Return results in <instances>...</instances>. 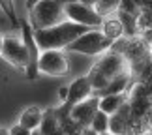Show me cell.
I'll return each instance as SVG.
<instances>
[{
  "mask_svg": "<svg viewBox=\"0 0 152 135\" xmlns=\"http://www.w3.org/2000/svg\"><path fill=\"white\" fill-rule=\"evenodd\" d=\"M133 66L130 62L124 53L116 51L111 47L109 51H105L103 55H100V58L94 62V66L90 68V72L86 73L92 83V88L94 92L100 96V94L105 90L111 81L115 77H120V75H132Z\"/></svg>",
  "mask_w": 152,
  "mask_h": 135,
  "instance_id": "6da1fadb",
  "label": "cell"
},
{
  "mask_svg": "<svg viewBox=\"0 0 152 135\" xmlns=\"http://www.w3.org/2000/svg\"><path fill=\"white\" fill-rule=\"evenodd\" d=\"M88 28L79 25V23H73V21H62L55 26H49V28H42V30H34V36L38 39V45L39 49L45 51V49H64L69 43H73L81 34H85Z\"/></svg>",
  "mask_w": 152,
  "mask_h": 135,
  "instance_id": "7a4b0ae2",
  "label": "cell"
},
{
  "mask_svg": "<svg viewBox=\"0 0 152 135\" xmlns=\"http://www.w3.org/2000/svg\"><path fill=\"white\" fill-rule=\"evenodd\" d=\"M62 21H66L62 0H42L32 9H28V23L34 30L55 26Z\"/></svg>",
  "mask_w": 152,
  "mask_h": 135,
  "instance_id": "3957f363",
  "label": "cell"
},
{
  "mask_svg": "<svg viewBox=\"0 0 152 135\" xmlns=\"http://www.w3.org/2000/svg\"><path fill=\"white\" fill-rule=\"evenodd\" d=\"M111 47H113V42H111L102 30L88 28V30L85 34H81L73 43H69L66 47V51L79 53V55H86V56H100L105 51H109Z\"/></svg>",
  "mask_w": 152,
  "mask_h": 135,
  "instance_id": "277c9868",
  "label": "cell"
},
{
  "mask_svg": "<svg viewBox=\"0 0 152 135\" xmlns=\"http://www.w3.org/2000/svg\"><path fill=\"white\" fill-rule=\"evenodd\" d=\"M64 11H66V19L79 23L86 28H100L103 23V17L96 11L94 6L88 2H83V0L64 2Z\"/></svg>",
  "mask_w": 152,
  "mask_h": 135,
  "instance_id": "5b68a950",
  "label": "cell"
},
{
  "mask_svg": "<svg viewBox=\"0 0 152 135\" xmlns=\"http://www.w3.org/2000/svg\"><path fill=\"white\" fill-rule=\"evenodd\" d=\"M38 69H39V75H47V77H62V75H66L69 72V60L64 49L42 51Z\"/></svg>",
  "mask_w": 152,
  "mask_h": 135,
  "instance_id": "8992f818",
  "label": "cell"
},
{
  "mask_svg": "<svg viewBox=\"0 0 152 135\" xmlns=\"http://www.w3.org/2000/svg\"><path fill=\"white\" fill-rule=\"evenodd\" d=\"M21 36H23V42L26 45V51H28V66L25 69V75L26 79H36L39 77V69H38V64H39V55H42V49L38 45V39L34 36V28L30 26L28 21H21Z\"/></svg>",
  "mask_w": 152,
  "mask_h": 135,
  "instance_id": "52a82bcc",
  "label": "cell"
},
{
  "mask_svg": "<svg viewBox=\"0 0 152 135\" xmlns=\"http://www.w3.org/2000/svg\"><path fill=\"white\" fill-rule=\"evenodd\" d=\"M2 58L13 68L25 72L28 66V51L23 42V36H4Z\"/></svg>",
  "mask_w": 152,
  "mask_h": 135,
  "instance_id": "ba28073f",
  "label": "cell"
},
{
  "mask_svg": "<svg viewBox=\"0 0 152 135\" xmlns=\"http://www.w3.org/2000/svg\"><path fill=\"white\" fill-rule=\"evenodd\" d=\"M98 111H100V96L92 94L90 98H86L83 101L75 103L73 107H69V118L73 122H77L79 126L86 128V126H90V122Z\"/></svg>",
  "mask_w": 152,
  "mask_h": 135,
  "instance_id": "9c48e42d",
  "label": "cell"
},
{
  "mask_svg": "<svg viewBox=\"0 0 152 135\" xmlns=\"http://www.w3.org/2000/svg\"><path fill=\"white\" fill-rule=\"evenodd\" d=\"M92 94H94V88H92V83H90L88 75L77 77V79H73L72 83L68 85V99H66L64 105L73 107L75 103H79V101H83V99L90 98Z\"/></svg>",
  "mask_w": 152,
  "mask_h": 135,
  "instance_id": "30bf717a",
  "label": "cell"
},
{
  "mask_svg": "<svg viewBox=\"0 0 152 135\" xmlns=\"http://www.w3.org/2000/svg\"><path fill=\"white\" fill-rule=\"evenodd\" d=\"M132 118H133L132 107H130V101H128L116 113L109 115V131L113 135H128L130 126H132Z\"/></svg>",
  "mask_w": 152,
  "mask_h": 135,
  "instance_id": "8fae6325",
  "label": "cell"
},
{
  "mask_svg": "<svg viewBox=\"0 0 152 135\" xmlns=\"http://www.w3.org/2000/svg\"><path fill=\"white\" fill-rule=\"evenodd\" d=\"M100 30H102L113 43L118 42V39H122V38L126 36L124 25H122V21H120L118 15H107V17H103V23H102Z\"/></svg>",
  "mask_w": 152,
  "mask_h": 135,
  "instance_id": "7c38bea8",
  "label": "cell"
},
{
  "mask_svg": "<svg viewBox=\"0 0 152 135\" xmlns=\"http://www.w3.org/2000/svg\"><path fill=\"white\" fill-rule=\"evenodd\" d=\"M130 101L128 98V92H120V94H105V96H100V109L107 115L116 113L124 103Z\"/></svg>",
  "mask_w": 152,
  "mask_h": 135,
  "instance_id": "4fadbf2b",
  "label": "cell"
},
{
  "mask_svg": "<svg viewBox=\"0 0 152 135\" xmlns=\"http://www.w3.org/2000/svg\"><path fill=\"white\" fill-rule=\"evenodd\" d=\"M43 113L45 111L38 105H28L26 109L21 111L19 115V122L23 126H26L28 130H38L39 124H42V118H43Z\"/></svg>",
  "mask_w": 152,
  "mask_h": 135,
  "instance_id": "5bb4252c",
  "label": "cell"
},
{
  "mask_svg": "<svg viewBox=\"0 0 152 135\" xmlns=\"http://www.w3.org/2000/svg\"><path fill=\"white\" fill-rule=\"evenodd\" d=\"M39 130H42L43 135H53V133H56L58 130H60V116H58L56 109H47L43 113Z\"/></svg>",
  "mask_w": 152,
  "mask_h": 135,
  "instance_id": "9a60e30c",
  "label": "cell"
},
{
  "mask_svg": "<svg viewBox=\"0 0 152 135\" xmlns=\"http://www.w3.org/2000/svg\"><path fill=\"white\" fill-rule=\"evenodd\" d=\"M120 2H122V0H96L94 8H96V11L102 17H107V15H113V13L118 11Z\"/></svg>",
  "mask_w": 152,
  "mask_h": 135,
  "instance_id": "2e32d148",
  "label": "cell"
},
{
  "mask_svg": "<svg viewBox=\"0 0 152 135\" xmlns=\"http://www.w3.org/2000/svg\"><path fill=\"white\" fill-rule=\"evenodd\" d=\"M0 9L4 11V15L10 19L11 26L13 28H19L21 26V21L17 17V11H15V2L13 0H0Z\"/></svg>",
  "mask_w": 152,
  "mask_h": 135,
  "instance_id": "e0dca14e",
  "label": "cell"
},
{
  "mask_svg": "<svg viewBox=\"0 0 152 135\" xmlns=\"http://www.w3.org/2000/svg\"><path fill=\"white\" fill-rule=\"evenodd\" d=\"M90 128H92V130H94L98 135H100V133H105V131H109V115H107V113H103V111L100 109V111H98V113L94 115V118H92Z\"/></svg>",
  "mask_w": 152,
  "mask_h": 135,
  "instance_id": "ac0fdd59",
  "label": "cell"
},
{
  "mask_svg": "<svg viewBox=\"0 0 152 135\" xmlns=\"http://www.w3.org/2000/svg\"><path fill=\"white\" fill-rule=\"evenodd\" d=\"M135 19H137V32H139V36H141L143 32H147V30H152V9L141 8Z\"/></svg>",
  "mask_w": 152,
  "mask_h": 135,
  "instance_id": "d6986e66",
  "label": "cell"
},
{
  "mask_svg": "<svg viewBox=\"0 0 152 135\" xmlns=\"http://www.w3.org/2000/svg\"><path fill=\"white\" fill-rule=\"evenodd\" d=\"M30 133H32V130H28L21 122H17V124H13L10 128V135H30Z\"/></svg>",
  "mask_w": 152,
  "mask_h": 135,
  "instance_id": "ffe728a7",
  "label": "cell"
},
{
  "mask_svg": "<svg viewBox=\"0 0 152 135\" xmlns=\"http://www.w3.org/2000/svg\"><path fill=\"white\" fill-rule=\"evenodd\" d=\"M143 120H145V126H147V130L152 133V107L145 113V116H143Z\"/></svg>",
  "mask_w": 152,
  "mask_h": 135,
  "instance_id": "44dd1931",
  "label": "cell"
},
{
  "mask_svg": "<svg viewBox=\"0 0 152 135\" xmlns=\"http://www.w3.org/2000/svg\"><path fill=\"white\" fill-rule=\"evenodd\" d=\"M58 99H60V103H66V99H68V86H60V88H58Z\"/></svg>",
  "mask_w": 152,
  "mask_h": 135,
  "instance_id": "7402d4cb",
  "label": "cell"
},
{
  "mask_svg": "<svg viewBox=\"0 0 152 135\" xmlns=\"http://www.w3.org/2000/svg\"><path fill=\"white\" fill-rule=\"evenodd\" d=\"M38 2H42V0H25V6H26V9H32Z\"/></svg>",
  "mask_w": 152,
  "mask_h": 135,
  "instance_id": "603a6c76",
  "label": "cell"
},
{
  "mask_svg": "<svg viewBox=\"0 0 152 135\" xmlns=\"http://www.w3.org/2000/svg\"><path fill=\"white\" fill-rule=\"evenodd\" d=\"M2 47H4V36L0 34V56H2Z\"/></svg>",
  "mask_w": 152,
  "mask_h": 135,
  "instance_id": "cb8c5ba5",
  "label": "cell"
},
{
  "mask_svg": "<svg viewBox=\"0 0 152 135\" xmlns=\"http://www.w3.org/2000/svg\"><path fill=\"white\" fill-rule=\"evenodd\" d=\"M0 135H10V130H6V128H0Z\"/></svg>",
  "mask_w": 152,
  "mask_h": 135,
  "instance_id": "d4e9b609",
  "label": "cell"
},
{
  "mask_svg": "<svg viewBox=\"0 0 152 135\" xmlns=\"http://www.w3.org/2000/svg\"><path fill=\"white\" fill-rule=\"evenodd\" d=\"M30 135H43V133H42V130L38 128V130H32V133H30Z\"/></svg>",
  "mask_w": 152,
  "mask_h": 135,
  "instance_id": "484cf974",
  "label": "cell"
},
{
  "mask_svg": "<svg viewBox=\"0 0 152 135\" xmlns=\"http://www.w3.org/2000/svg\"><path fill=\"white\" fill-rule=\"evenodd\" d=\"M100 135H113V133H111V131H105V133H100Z\"/></svg>",
  "mask_w": 152,
  "mask_h": 135,
  "instance_id": "4316f807",
  "label": "cell"
}]
</instances>
